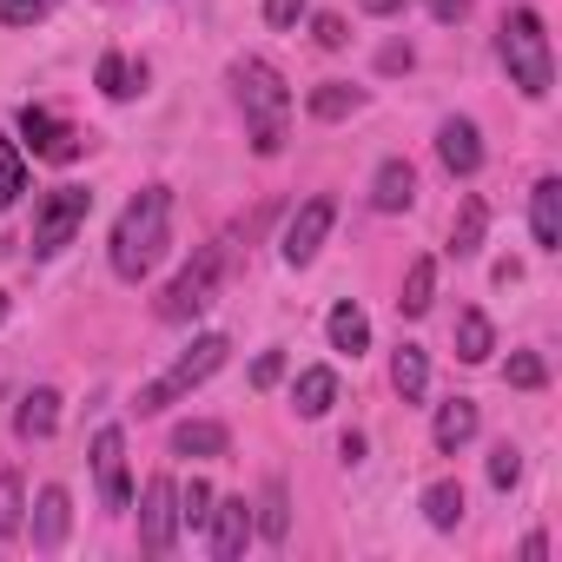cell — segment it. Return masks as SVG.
Listing matches in <instances>:
<instances>
[{
    "mask_svg": "<svg viewBox=\"0 0 562 562\" xmlns=\"http://www.w3.org/2000/svg\"><path fill=\"white\" fill-rule=\"evenodd\" d=\"M172 245V192L166 186H139L126 199V212L113 218V238H106V258H113V278L139 285V278L166 258Z\"/></svg>",
    "mask_w": 562,
    "mask_h": 562,
    "instance_id": "1",
    "label": "cell"
},
{
    "mask_svg": "<svg viewBox=\"0 0 562 562\" xmlns=\"http://www.w3.org/2000/svg\"><path fill=\"white\" fill-rule=\"evenodd\" d=\"M232 93H238V113H245V133H251V153L258 159H278L292 139V87L271 60H238L232 67Z\"/></svg>",
    "mask_w": 562,
    "mask_h": 562,
    "instance_id": "2",
    "label": "cell"
},
{
    "mask_svg": "<svg viewBox=\"0 0 562 562\" xmlns=\"http://www.w3.org/2000/svg\"><path fill=\"white\" fill-rule=\"evenodd\" d=\"M496 60H503V74H509V87H516L522 100H549V87H555V54H549V34H542V14H529V8L503 14V21H496Z\"/></svg>",
    "mask_w": 562,
    "mask_h": 562,
    "instance_id": "3",
    "label": "cell"
},
{
    "mask_svg": "<svg viewBox=\"0 0 562 562\" xmlns=\"http://www.w3.org/2000/svg\"><path fill=\"white\" fill-rule=\"evenodd\" d=\"M225 358H232V338H218V331L192 338V351H186V358H172V371H159L153 384H139V417H159V411H172L179 397H192L205 378H218V371H225Z\"/></svg>",
    "mask_w": 562,
    "mask_h": 562,
    "instance_id": "4",
    "label": "cell"
},
{
    "mask_svg": "<svg viewBox=\"0 0 562 562\" xmlns=\"http://www.w3.org/2000/svg\"><path fill=\"white\" fill-rule=\"evenodd\" d=\"M218 278H225V238H212V245H199V258L166 285V299H159V318L166 325H192L205 305H212V292H218Z\"/></svg>",
    "mask_w": 562,
    "mask_h": 562,
    "instance_id": "5",
    "label": "cell"
},
{
    "mask_svg": "<svg viewBox=\"0 0 562 562\" xmlns=\"http://www.w3.org/2000/svg\"><path fill=\"white\" fill-rule=\"evenodd\" d=\"M87 212H93V192L87 186H54V192H41V205H34V258H60L67 245H74V232L87 225Z\"/></svg>",
    "mask_w": 562,
    "mask_h": 562,
    "instance_id": "6",
    "label": "cell"
},
{
    "mask_svg": "<svg viewBox=\"0 0 562 562\" xmlns=\"http://www.w3.org/2000/svg\"><path fill=\"white\" fill-rule=\"evenodd\" d=\"M331 225H338V199L331 192H318V199H305L299 212H292V225H285V238H278V258H285L292 271H305L318 251H325V238H331Z\"/></svg>",
    "mask_w": 562,
    "mask_h": 562,
    "instance_id": "7",
    "label": "cell"
},
{
    "mask_svg": "<svg viewBox=\"0 0 562 562\" xmlns=\"http://www.w3.org/2000/svg\"><path fill=\"white\" fill-rule=\"evenodd\" d=\"M139 549L146 555H172L179 549V483L172 476H153L146 496H139Z\"/></svg>",
    "mask_w": 562,
    "mask_h": 562,
    "instance_id": "8",
    "label": "cell"
},
{
    "mask_svg": "<svg viewBox=\"0 0 562 562\" xmlns=\"http://www.w3.org/2000/svg\"><path fill=\"white\" fill-rule=\"evenodd\" d=\"M93 476H100V503L113 516H126L133 509V476H126V430L120 424H106L93 437Z\"/></svg>",
    "mask_w": 562,
    "mask_h": 562,
    "instance_id": "9",
    "label": "cell"
},
{
    "mask_svg": "<svg viewBox=\"0 0 562 562\" xmlns=\"http://www.w3.org/2000/svg\"><path fill=\"white\" fill-rule=\"evenodd\" d=\"M21 139L34 146V159H54V166H67V159L87 153V139L60 113H47V106H21Z\"/></svg>",
    "mask_w": 562,
    "mask_h": 562,
    "instance_id": "10",
    "label": "cell"
},
{
    "mask_svg": "<svg viewBox=\"0 0 562 562\" xmlns=\"http://www.w3.org/2000/svg\"><path fill=\"white\" fill-rule=\"evenodd\" d=\"M251 542V503L245 496H212V516H205V549L218 562H238Z\"/></svg>",
    "mask_w": 562,
    "mask_h": 562,
    "instance_id": "11",
    "label": "cell"
},
{
    "mask_svg": "<svg viewBox=\"0 0 562 562\" xmlns=\"http://www.w3.org/2000/svg\"><path fill=\"white\" fill-rule=\"evenodd\" d=\"M437 159L457 179H476L483 172V133H476V120H443L437 126Z\"/></svg>",
    "mask_w": 562,
    "mask_h": 562,
    "instance_id": "12",
    "label": "cell"
},
{
    "mask_svg": "<svg viewBox=\"0 0 562 562\" xmlns=\"http://www.w3.org/2000/svg\"><path fill=\"white\" fill-rule=\"evenodd\" d=\"M529 232H536V251H562V179L555 172L529 186Z\"/></svg>",
    "mask_w": 562,
    "mask_h": 562,
    "instance_id": "13",
    "label": "cell"
},
{
    "mask_svg": "<svg viewBox=\"0 0 562 562\" xmlns=\"http://www.w3.org/2000/svg\"><path fill=\"white\" fill-rule=\"evenodd\" d=\"M67 529H74V496L60 490V483H47L41 496H34V549H60L67 542Z\"/></svg>",
    "mask_w": 562,
    "mask_h": 562,
    "instance_id": "14",
    "label": "cell"
},
{
    "mask_svg": "<svg viewBox=\"0 0 562 562\" xmlns=\"http://www.w3.org/2000/svg\"><path fill=\"white\" fill-rule=\"evenodd\" d=\"M411 199H417L411 159H384V166L371 172V205H378V212H411Z\"/></svg>",
    "mask_w": 562,
    "mask_h": 562,
    "instance_id": "15",
    "label": "cell"
},
{
    "mask_svg": "<svg viewBox=\"0 0 562 562\" xmlns=\"http://www.w3.org/2000/svg\"><path fill=\"white\" fill-rule=\"evenodd\" d=\"M476 424H483V417H476V404H470V397H450V404H437L430 437H437V450H443V457H457V450L476 437Z\"/></svg>",
    "mask_w": 562,
    "mask_h": 562,
    "instance_id": "16",
    "label": "cell"
},
{
    "mask_svg": "<svg viewBox=\"0 0 562 562\" xmlns=\"http://www.w3.org/2000/svg\"><path fill=\"white\" fill-rule=\"evenodd\" d=\"M325 338H331V351H345V358H364L371 351V318L345 299V305H331V318H325Z\"/></svg>",
    "mask_w": 562,
    "mask_h": 562,
    "instance_id": "17",
    "label": "cell"
},
{
    "mask_svg": "<svg viewBox=\"0 0 562 562\" xmlns=\"http://www.w3.org/2000/svg\"><path fill=\"white\" fill-rule=\"evenodd\" d=\"M331 404H338V371H331V364L299 371V384H292V411H299V417H325Z\"/></svg>",
    "mask_w": 562,
    "mask_h": 562,
    "instance_id": "18",
    "label": "cell"
},
{
    "mask_svg": "<svg viewBox=\"0 0 562 562\" xmlns=\"http://www.w3.org/2000/svg\"><path fill=\"white\" fill-rule=\"evenodd\" d=\"M14 430H21L27 443H34V437H54V430H60V391H47V384L27 391L21 411H14Z\"/></svg>",
    "mask_w": 562,
    "mask_h": 562,
    "instance_id": "19",
    "label": "cell"
},
{
    "mask_svg": "<svg viewBox=\"0 0 562 562\" xmlns=\"http://www.w3.org/2000/svg\"><path fill=\"white\" fill-rule=\"evenodd\" d=\"M225 450H232V430L212 417H192L172 430V457H225Z\"/></svg>",
    "mask_w": 562,
    "mask_h": 562,
    "instance_id": "20",
    "label": "cell"
},
{
    "mask_svg": "<svg viewBox=\"0 0 562 562\" xmlns=\"http://www.w3.org/2000/svg\"><path fill=\"white\" fill-rule=\"evenodd\" d=\"M391 384H397L404 404H417V397L430 391V358H424V345H397V351H391Z\"/></svg>",
    "mask_w": 562,
    "mask_h": 562,
    "instance_id": "21",
    "label": "cell"
},
{
    "mask_svg": "<svg viewBox=\"0 0 562 562\" xmlns=\"http://www.w3.org/2000/svg\"><path fill=\"white\" fill-rule=\"evenodd\" d=\"M483 232H490V205L483 199H463V212L450 218V251L457 258H476L483 251Z\"/></svg>",
    "mask_w": 562,
    "mask_h": 562,
    "instance_id": "22",
    "label": "cell"
},
{
    "mask_svg": "<svg viewBox=\"0 0 562 562\" xmlns=\"http://www.w3.org/2000/svg\"><path fill=\"white\" fill-rule=\"evenodd\" d=\"M490 351H496V325L483 312H457V358L463 364H490Z\"/></svg>",
    "mask_w": 562,
    "mask_h": 562,
    "instance_id": "23",
    "label": "cell"
},
{
    "mask_svg": "<svg viewBox=\"0 0 562 562\" xmlns=\"http://www.w3.org/2000/svg\"><path fill=\"white\" fill-rule=\"evenodd\" d=\"M424 522H430V529H457V522H463V483H457V476H437V483L424 490Z\"/></svg>",
    "mask_w": 562,
    "mask_h": 562,
    "instance_id": "24",
    "label": "cell"
},
{
    "mask_svg": "<svg viewBox=\"0 0 562 562\" xmlns=\"http://www.w3.org/2000/svg\"><path fill=\"white\" fill-rule=\"evenodd\" d=\"M93 80H100L106 100H133V93L146 87V67H133L126 54H100V74H93Z\"/></svg>",
    "mask_w": 562,
    "mask_h": 562,
    "instance_id": "25",
    "label": "cell"
},
{
    "mask_svg": "<svg viewBox=\"0 0 562 562\" xmlns=\"http://www.w3.org/2000/svg\"><path fill=\"white\" fill-rule=\"evenodd\" d=\"M430 299H437V265H430V258H417V265L404 271L397 312H404V318H424V312H430Z\"/></svg>",
    "mask_w": 562,
    "mask_h": 562,
    "instance_id": "26",
    "label": "cell"
},
{
    "mask_svg": "<svg viewBox=\"0 0 562 562\" xmlns=\"http://www.w3.org/2000/svg\"><path fill=\"white\" fill-rule=\"evenodd\" d=\"M364 106V87H351V80H325V87H312V113L318 120H351Z\"/></svg>",
    "mask_w": 562,
    "mask_h": 562,
    "instance_id": "27",
    "label": "cell"
},
{
    "mask_svg": "<svg viewBox=\"0 0 562 562\" xmlns=\"http://www.w3.org/2000/svg\"><path fill=\"white\" fill-rule=\"evenodd\" d=\"M251 529L265 536V542H285V529H292V509H285V483H265V503H258V516H251Z\"/></svg>",
    "mask_w": 562,
    "mask_h": 562,
    "instance_id": "28",
    "label": "cell"
},
{
    "mask_svg": "<svg viewBox=\"0 0 562 562\" xmlns=\"http://www.w3.org/2000/svg\"><path fill=\"white\" fill-rule=\"evenodd\" d=\"M21 192H27V159H21L14 139H0V212L21 205Z\"/></svg>",
    "mask_w": 562,
    "mask_h": 562,
    "instance_id": "29",
    "label": "cell"
},
{
    "mask_svg": "<svg viewBox=\"0 0 562 562\" xmlns=\"http://www.w3.org/2000/svg\"><path fill=\"white\" fill-rule=\"evenodd\" d=\"M27 529V490L14 470H0V536H21Z\"/></svg>",
    "mask_w": 562,
    "mask_h": 562,
    "instance_id": "30",
    "label": "cell"
},
{
    "mask_svg": "<svg viewBox=\"0 0 562 562\" xmlns=\"http://www.w3.org/2000/svg\"><path fill=\"white\" fill-rule=\"evenodd\" d=\"M205 516H212V483H179V529H192V536H205Z\"/></svg>",
    "mask_w": 562,
    "mask_h": 562,
    "instance_id": "31",
    "label": "cell"
},
{
    "mask_svg": "<svg viewBox=\"0 0 562 562\" xmlns=\"http://www.w3.org/2000/svg\"><path fill=\"white\" fill-rule=\"evenodd\" d=\"M60 0H0V27H41Z\"/></svg>",
    "mask_w": 562,
    "mask_h": 562,
    "instance_id": "32",
    "label": "cell"
},
{
    "mask_svg": "<svg viewBox=\"0 0 562 562\" xmlns=\"http://www.w3.org/2000/svg\"><path fill=\"white\" fill-rule=\"evenodd\" d=\"M503 378H509V384H516V391H542V378H549V371H542V358H536V351H516V358H509V371H503Z\"/></svg>",
    "mask_w": 562,
    "mask_h": 562,
    "instance_id": "33",
    "label": "cell"
},
{
    "mask_svg": "<svg viewBox=\"0 0 562 562\" xmlns=\"http://www.w3.org/2000/svg\"><path fill=\"white\" fill-rule=\"evenodd\" d=\"M516 476H522V457H516L509 443H496V450H490V483H496V490H516Z\"/></svg>",
    "mask_w": 562,
    "mask_h": 562,
    "instance_id": "34",
    "label": "cell"
},
{
    "mask_svg": "<svg viewBox=\"0 0 562 562\" xmlns=\"http://www.w3.org/2000/svg\"><path fill=\"white\" fill-rule=\"evenodd\" d=\"M312 41H318L325 54H338V47L351 41V34H345V14H318V21H312Z\"/></svg>",
    "mask_w": 562,
    "mask_h": 562,
    "instance_id": "35",
    "label": "cell"
},
{
    "mask_svg": "<svg viewBox=\"0 0 562 562\" xmlns=\"http://www.w3.org/2000/svg\"><path fill=\"white\" fill-rule=\"evenodd\" d=\"M278 378H285V351H265V358L251 364V391H271Z\"/></svg>",
    "mask_w": 562,
    "mask_h": 562,
    "instance_id": "36",
    "label": "cell"
},
{
    "mask_svg": "<svg viewBox=\"0 0 562 562\" xmlns=\"http://www.w3.org/2000/svg\"><path fill=\"white\" fill-rule=\"evenodd\" d=\"M305 8H312V0H265V21H271V27H299Z\"/></svg>",
    "mask_w": 562,
    "mask_h": 562,
    "instance_id": "37",
    "label": "cell"
},
{
    "mask_svg": "<svg viewBox=\"0 0 562 562\" xmlns=\"http://www.w3.org/2000/svg\"><path fill=\"white\" fill-rule=\"evenodd\" d=\"M430 14H437V21H443V27H457V21H463V14H470V0H430Z\"/></svg>",
    "mask_w": 562,
    "mask_h": 562,
    "instance_id": "38",
    "label": "cell"
},
{
    "mask_svg": "<svg viewBox=\"0 0 562 562\" xmlns=\"http://www.w3.org/2000/svg\"><path fill=\"white\" fill-rule=\"evenodd\" d=\"M358 8H364V14H378V21H391V14H404V8H411V0H358Z\"/></svg>",
    "mask_w": 562,
    "mask_h": 562,
    "instance_id": "39",
    "label": "cell"
},
{
    "mask_svg": "<svg viewBox=\"0 0 562 562\" xmlns=\"http://www.w3.org/2000/svg\"><path fill=\"white\" fill-rule=\"evenodd\" d=\"M384 74H397V67H411V47H384V60H378Z\"/></svg>",
    "mask_w": 562,
    "mask_h": 562,
    "instance_id": "40",
    "label": "cell"
},
{
    "mask_svg": "<svg viewBox=\"0 0 562 562\" xmlns=\"http://www.w3.org/2000/svg\"><path fill=\"white\" fill-rule=\"evenodd\" d=\"M338 457H345V463H364V437H358V430H351V437H345V443H338Z\"/></svg>",
    "mask_w": 562,
    "mask_h": 562,
    "instance_id": "41",
    "label": "cell"
},
{
    "mask_svg": "<svg viewBox=\"0 0 562 562\" xmlns=\"http://www.w3.org/2000/svg\"><path fill=\"white\" fill-rule=\"evenodd\" d=\"M0 325H8V299H0Z\"/></svg>",
    "mask_w": 562,
    "mask_h": 562,
    "instance_id": "42",
    "label": "cell"
}]
</instances>
